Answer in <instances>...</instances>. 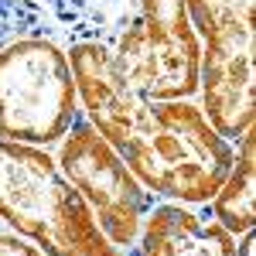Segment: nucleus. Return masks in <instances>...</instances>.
<instances>
[{
  "instance_id": "obj_3",
  "label": "nucleus",
  "mask_w": 256,
  "mask_h": 256,
  "mask_svg": "<svg viewBox=\"0 0 256 256\" xmlns=\"http://www.w3.org/2000/svg\"><path fill=\"white\" fill-rule=\"evenodd\" d=\"M202 41V113L222 140L236 144L256 116V28L253 0H184Z\"/></svg>"
},
{
  "instance_id": "obj_10",
  "label": "nucleus",
  "mask_w": 256,
  "mask_h": 256,
  "mask_svg": "<svg viewBox=\"0 0 256 256\" xmlns=\"http://www.w3.org/2000/svg\"><path fill=\"white\" fill-rule=\"evenodd\" d=\"M24 38L65 41V34L38 0H0V52Z\"/></svg>"
},
{
  "instance_id": "obj_2",
  "label": "nucleus",
  "mask_w": 256,
  "mask_h": 256,
  "mask_svg": "<svg viewBox=\"0 0 256 256\" xmlns=\"http://www.w3.org/2000/svg\"><path fill=\"white\" fill-rule=\"evenodd\" d=\"M0 222L44 256H126L44 147L0 140Z\"/></svg>"
},
{
  "instance_id": "obj_9",
  "label": "nucleus",
  "mask_w": 256,
  "mask_h": 256,
  "mask_svg": "<svg viewBox=\"0 0 256 256\" xmlns=\"http://www.w3.org/2000/svg\"><path fill=\"white\" fill-rule=\"evenodd\" d=\"M72 41H110L123 28L134 0H38Z\"/></svg>"
},
{
  "instance_id": "obj_11",
  "label": "nucleus",
  "mask_w": 256,
  "mask_h": 256,
  "mask_svg": "<svg viewBox=\"0 0 256 256\" xmlns=\"http://www.w3.org/2000/svg\"><path fill=\"white\" fill-rule=\"evenodd\" d=\"M0 256H44L31 239L18 232H0Z\"/></svg>"
},
{
  "instance_id": "obj_7",
  "label": "nucleus",
  "mask_w": 256,
  "mask_h": 256,
  "mask_svg": "<svg viewBox=\"0 0 256 256\" xmlns=\"http://www.w3.org/2000/svg\"><path fill=\"white\" fill-rule=\"evenodd\" d=\"M126 256H236V236L181 202H158Z\"/></svg>"
},
{
  "instance_id": "obj_1",
  "label": "nucleus",
  "mask_w": 256,
  "mask_h": 256,
  "mask_svg": "<svg viewBox=\"0 0 256 256\" xmlns=\"http://www.w3.org/2000/svg\"><path fill=\"white\" fill-rule=\"evenodd\" d=\"M82 116L160 202L208 205L226 181L236 147L212 130L192 99H144L113 72L102 41L65 48Z\"/></svg>"
},
{
  "instance_id": "obj_12",
  "label": "nucleus",
  "mask_w": 256,
  "mask_h": 256,
  "mask_svg": "<svg viewBox=\"0 0 256 256\" xmlns=\"http://www.w3.org/2000/svg\"><path fill=\"white\" fill-rule=\"evenodd\" d=\"M236 256H256V236H253V229L239 236V242H236Z\"/></svg>"
},
{
  "instance_id": "obj_4",
  "label": "nucleus",
  "mask_w": 256,
  "mask_h": 256,
  "mask_svg": "<svg viewBox=\"0 0 256 256\" xmlns=\"http://www.w3.org/2000/svg\"><path fill=\"white\" fill-rule=\"evenodd\" d=\"M113 72L144 99H195L202 41L184 0H134L116 34L102 41Z\"/></svg>"
},
{
  "instance_id": "obj_6",
  "label": "nucleus",
  "mask_w": 256,
  "mask_h": 256,
  "mask_svg": "<svg viewBox=\"0 0 256 256\" xmlns=\"http://www.w3.org/2000/svg\"><path fill=\"white\" fill-rule=\"evenodd\" d=\"M55 164L65 174V181L89 205V212L96 216L106 239L126 253L137 242L144 216L160 198L134 178V171L123 164V158L99 137V130L82 113L68 126V134L58 140Z\"/></svg>"
},
{
  "instance_id": "obj_5",
  "label": "nucleus",
  "mask_w": 256,
  "mask_h": 256,
  "mask_svg": "<svg viewBox=\"0 0 256 256\" xmlns=\"http://www.w3.org/2000/svg\"><path fill=\"white\" fill-rule=\"evenodd\" d=\"M79 113L72 65L58 41L24 38L0 52V140L48 150Z\"/></svg>"
},
{
  "instance_id": "obj_8",
  "label": "nucleus",
  "mask_w": 256,
  "mask_h": 256,
  "mask_svg": "<svg viewBox=\"0 0 256 256\" xmlns=\"http://www.w3.org/2000/svg\"><path fill=\"white\" fill-rule=\"evenodd\" d=\"M236 158L226 181L218 184V192L208 198L212 212L222 229H229L232 236H242L256 226V164H253V150H256V130L246 126L242 137L232 144Z\"/></svg>"
}]
</instances>
